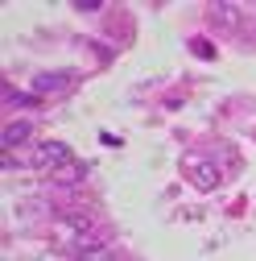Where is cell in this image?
I'll return each mask as SVG.
<instances>
[{
  "label": "cell",
  "mask_w": 256,
  "mask_h": 261,
  "mask_svg": "<svg viewBox=\"0 0 256 261\" xmlns=\"http://www.w3.org/2000/svg\"><path fill=\"white\" fill-rule=\"evenodd\" d=\"M75 153H71V145H62V141H42L38 149H34V166H67Z\"/></svg>",
  "instance_id": "cell-1"
},
{
  "label": "cell",
  "mask_w": 256,
  "mask_h": 261,
  "mask_svg": "<svg viewBox=\"0 0 256 261\" xmlns=\"http://www.w3.org/2000/svg\"><path fill=\"white\" fill-rule=\"evenodd\" d=\"M29 137H34V120H13L0 141H5V149H13V145H21V141H29Z\"/></svg>",
  "instance_id": "cell-2"
},
{
  "label": "cell",
  "mask_w": 256,
  "mask_h": 261,
  "mask_svg": "<svg viewBox=\"0 0 256 261\" xmlns=\"http://www.w3.org/2000/svg\"><path fill=\"white\" fill-rule=\"evenodd\" d=\"M190 178H195L203 191H211V187H219V166H211V162H195V166H190Z\"/></svg>",
  "instance_id": "cell-3"
},
{
  "label": "cell",
  "mask_w": 256,
  "mask_h": 261,
  "mask_svg": "<svg viewBox=\"0 0 256 261\" xmlns=\"http://www.w3.org/2000/svg\"><path fill=\"white\" fill-rule=\"evenodd\" d=\"M62 87H71L67 71H54V75H38L34 79V91H62Z\"/></svg>",
  "instance_id": "cell-4"
},
{
  "label": "cell",
  "mask_w": 256,
  "mask_h": 261,
  "mask_svg": "<svg viewBox=\"0 0 256 261\" xmlns=\"http://www.w3.org/2000/svg\"><path fill=\"white\" fill-rule=\"evenodd\" d=\"M75 261H112V253H108L104 245H95V249H83V253H79Z\"/></svg>",
  "instance_id": "cell-5"
},
{
  "label": "cell",
  "mask_w": 256,
  "mask_h": 261,
  "mask_svg": "<svg viewBox=\"0 0 256 261\" xmlns=\"http://www.w3.org/2000/svg\"><path fill=\"white\" fill-rule=\"evenodd\" d=\"M54 178H58V182H79V178H83V166H62Z\"/></svg>",
  "instance_id": "cell-6"
}]
</instances>
